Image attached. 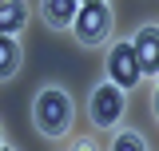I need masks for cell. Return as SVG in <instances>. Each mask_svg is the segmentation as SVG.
Segmentation results:
<instances>
[{"label": "cell", "mask_w": 159, "mask_h": 151, "mask_svg": "<svg viewBox=\"0 0 159 151\" xmlns=\"http://www.w3.org/2000/svg\"><path fill=\"white\" fill-rule=\"evenodd\" d=\"M36 123L44 135H60L68 127V95L56 92V88H48V92H40L36 99Z\"/></svg>", "instance_id": "obj_1"}, {"label": "cell", "mask_w": 159, "mask_h": 151, "mask_svg": "<svg viewBox=\"0 0 159 151\" xmlns=\"http://www.w3.org/2000/svg\"><path fill=\"white\" fill-rule=\"evenodd\" d=\"M107 28H111V12L103 8V4H84L76 16V36L84 44H99V40L107 36Z\"/></svg>", "instance_id": "obj_2"}, {"label": "cell", "mask_w": 159, "mask_h": 151, "mask_svg": "<svg viewBox=\"0 0 159 151\" xmlns=\"http://www.w3.org/2000/svg\"><path fill=\"white\" fill-rule=\"evenodd\" d=\"M119 115H123V95H119L116 84H103L96 95H92V119L99 127H111Z\"/></svg>", "instance_id": "obj_3"}, {"label": "cell", "mask_w": 159, "mask_h": 151, "mask_svg": "<svg viewBox=\"0 0 159 151\" xmlns=\"http://www.w3.org/2000/svg\"><path fill=\"white\" fill-rule=\"evenodd\" d=\"M107 72H111V80H116V88H131V84H139V64H135V52H131V44H119V48H111V56H107Z\"/></svg>", "instance_id": "obj_4"}, {"label": "cell", "mask_w": 159, "mask_h": 151, "mask_svg": "<svg viewBox=\"0 0 159 151\" xmlns=\"http://www.w3.org/2000/svg\"><path fill=\"white\" fill-rule=\"evenodd\" d=\"M131 52H135V64L139 72H159V28H143V32H135V40H131Z\"/></svg>", "instance_id": "obj_5"}, {"label": "cell", "mask_w": 159, "mask_h": 151, "mask_svg": "<svg viewBox=\"0 0 159 151\" xmlns=\"http://www.w3.org/2000/svg\"><path fill=\"white\" fill-rule=\"evenodd\" d=\"M24 20H28V8H24L20 0H4V4H0V36L20 32V28H24Z\"/></svg>", "instance_id": "obj_6"}, {"label": "cell", "mask_w": 159, "mask_h": 151, "mask_svg": "<svg viewBox=\"0 0 159 151\" xmlns=\"http://www.w3.org/2000/svg\"><path fill=\"white\" fill-rule=\"evenodd\" d=\"M44 16L52 24H72L76 20V0H44Z\"/></svg>", "instance_id": "obj_7"}, {"label": "cell", "mask_w": 159, "mask_h": 151, "mask_svg": "<svg viewBox=\"0 0 159 151\" xmlns=\"http://www.w3.org/2000/svg\"><path fill=\"white\" fill-rule=\"evenodd\" d=\"M16 68H20V48H16V40H12V36H0V80L12 76Z\"/></svg>", "instance_id": "obj_8"}, {"label": "cell", "mask_w": 159, "mask_h": 151, "mask_svg": "<svg viewBox=\"0 0 159 151\" xmlns=\"http://www.w3.org/2000/svg\"><path fill=\"white\" fill-rule=\"evenodd\" d=\"M111 151H147V147H143V139H139V135L123 131V135L116 139V147H111Z\"/></svg>", "instance_id": "obj_9"}, {"label": "cell", "mask_w": 159, "mask_h": 151, "mask_svg": "<svg viewBox=\"0 0 159 151\" xmlns=\"http://www.w3.org/2000/svg\"><path fill=\"white\" fill-rule=\"evenodd\" d=\"M72 151H96V143H88V139H80V143H76Z\"/></svg>", "instance_id": "obj_10"}, {"label": "cell", "mask_w": 159, "mask_h": 151, "mask_svg": "<svg viewBox=\"0 0 159 151\" xmlns=\"http://www.w3.org/2000/svg\"><path fill=\"white\" fill-rule=\"evenodd\" d=\"M155 115H159V92H155Z\"/></svg>", "instance_id": "obj_11"}, {"label": "cell", "mask_w": 159, "mask_h": 151, "mask_svg": "<svg viewBox=\"0 0 159 151\" xmlns=\"http://www.w3.org/2000/svg\"><path fill=\"white\" fill-rule=\"evenodd\" d=\"M84 4H103V0H84Z\"/></svg>", "instance_id": "obj_12"}, {"label": "cell", "mask_w": 159, "mask_h": 151, "mask_svg": "<svg viewBox=\"0 0 159 151\" xmlns=\"http://www.w3.org/2000/svg\"><path fill=\"white\" fill-rule=\"evenodd\" d=\"M0 4H4V0H0Z\"/></svg>", "instance_id": "obj_13"}, {"label": "cell", "mask_w": 159, "mask_h": 151, "mask_svg": "<svg viewBox=\"0 0 159 151\" xmlns=\"http://www.w3.org/2000/svg\"><path fill=\"white\" fill-rule=\"evenodd\" d=\"M0 151H4V147H0Z\"/></svg>", "instance_id": "obj_14"}]
</instances>
